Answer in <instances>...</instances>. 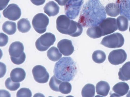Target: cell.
I'll return each mask as SVG.
<instances>
[{
    "instance_id": "37",
    "label": "cell",
    "mask_w": 130,
    "mask_h": 97,
    "mask_svg": "<svg viewBox=\"0 0 130 97\" xmlns=\"http://www.w3.org/2000/svg\"><path fill=\"white\" fill-rule=\"evenodd\" d=\"M129 32H130V27H129Z\"/></svg>"
},
{
    "instance_id": "23",
    "label": "cell",
    "mask_w": 130,
    "mask_h": 97,
    "mask_svg": "<svg viewBox=\"0 0 130 97\" xmlns=\"http://www.w3.org/2000/svg\"><path fill=\"white\" fill-rule=\"evenodd\" d=\"M19 31L22 33H25L28 32L31 28V25L29 21L27 18H22L17 23Z\"/></svg>"
},
{
    "instance_id": "34",
    "label": "cell",
    "mask_w": 130,
    "mask_h": 97,
    "mask_svg": "<svg viewBox=\"0 0 130 97\" xmlns=\"http://www.w3.org/2000/svg\"><path fill=\"white\" fill-rule=\"evenodd\" d=\"M32 4L36 6L42 5L45 3L46 0H30Z\"/></svg>"
},
{
    "instance_id": "32",
    "label": "cell",
    "mask_w": 130,
    "mask_h": 97,
    "mask_svg": "<svg viewBox=\"0 0 130 97\" xmlns=\"http://www.w3.org/2000/svg\"><path fill=\"white\" fill-rule=\"evenodd\" d=\"M1 43H0V46L1 47H4L6 45L8 42L9 38L4 33H1Z\"/></svg>"
},
{
    "instance_id": "25",
    "label": "cell",
    "mask_w": 130,
    "mask_h": 97,
    "mask_svg": "<svg viewBox=\"0 0 130 97\" xmlns=\"http://www.w3.org/2000/svg\"><path fill=\"white\" fill-rule=\"evenodd\" d=\"M81 94L83 97H94L95 94L94 85L90 84H87L82 89Z\"/></svg>"
},
{
    "instance_id": "26",
    "label": "cell",
    "mask_w": 130,
    "mask_h": 97,
    "mask_svg": "<svg viewBox=\"0 0 130 97\" xmlns=\"http://www.w3.org/2000/svg\"><path fill=\"white\" fill-rule=\"evenodd\" d=\"M87 34L91 38L95 39L101 37V32L98 25L89 27L87 31Z\"/></svg>"
},
{
    "instance_id": "28",
    "label": "cell",
    "mask_w": 130,
    "mask_h": 97,
    "mask_svg": "<svg viewBox=\"0 0 130 97\" xmlns=\"http://www.w3.org/2000/svg\"><path fill=\"white\" fill-rule=\"evenodd\" d=\"M62 82V81L58 79L54 75L51 78L49 85L50 87L53 90L56 92H59V85Z\"/></svg>"
},
{
    "instance_id": "12",
    "label": "cell",
    "mask_w": 130,
    "mask_h": 97,
    "mask_svg": "<svg viewBox=\"0 0 130 97\" xmlns=\"http://www.w3.org/2000/svg\"><path fill=\"white\" fill-rule=\"evenodd\" d=\"M3 16L9 20L16 21L20 18L21 10L17 4H11L3 10Z\"/></svg>"
},
{
    "instance_id": "30",
    "label": "cell",
    "mask_w": 130,
    "mask_h": 97,
    "mask_svg": "<svg viewBox=\"0 0 130 97\" xmlns=\"http://www.w3.org/2000/svg\"><path fill=\"white\" fill-rule=\"evenodd\" d=\"M6 87L11 91H15L20 87V84L19 83L15 82L11 80V78H8L5 82Z\"/></svg>"
},
{
    "instance_id": "6",
    "label": "cell",
    "mask_w": 130,
    "mask_h": 97,
    "mask_svg": "<svg viewBox=\"0 0 130 97\" xmlns=\"http://www.w3.org/2000/svg\"><path fill=\"white\" fill-rule=\"evenodd\" d=\"M83 2L84 0H69L64 7L66 15L71 19H75L79 14Z\"/></svg>"
},
{
    "instance_id": "2",
    "label": "cell",
    "mask_w": 130,
    "mask_h": 97,
    "mask_svg": "<svg viewBox=\"0 0 130 97\" xmlns=\"http://www.w3.org/2000/svg\"><path fill=\"white\" fill-rule=\"evenodd\" d=\"M77 72L76 63L70 57H64L55 64L54 75L58 79L63 81L73 80Z\"/></svg>"
},
{
    "instance_id": "17",
    "label": "cell",
    "mask_w": 130,
    "mask_h": 97,
    "mask_svg": "<svg viewBox=\"0 0 130 97\" xmlns=\"http://www.w3.org/2000/svg\"><path fill=\"white\" fill-rule=\"evenodd\" d=\"M44 12L49 17L55 16L58 14L60 7L54 1H51L45 5L44 8Z\"/></svg>"
},
{
    "instance_id": "10",
    "label": "cell",
    "mask_w": 130,
    "mask_h": 97,
    "mask_svg": "<svg viewBox=\"0 0 130 97\" xmlns=\"http://www.w3.org/2000/svg\"><path fill=\"white\" fill-rule=\"evenodd\" d=\"M32 72L35 80L37 82L44 84L48 82L50 75L45 67L41 65L36 66Z\"/></svg>"
},
{
    "instance_id": "33",
    "label": "cell",
    "mask_w": 130,
    "mask_h": 97,
    "mask_svg": "<svg viewBox=\"0 0 130 97\" xmlns=\"http://www.w3.org/2000/svg\"><path fill=\"white\" fill-rule=\"evenodd\" d=\"M10 0H1L0 2V10H2L8 5Z\"/></svg>"
},
{
    "instance_id": "21",
    "label": "cell",
    "mask_w": 130,
    "mask_h": 97,
    "mask_svg": "<svg viewBox=\"0 0 130 97\" xmlns=\"http://www.w3.org/2000/svg\"><path fill=\"white\" fill-rule=\"evenodd\" d=\"M2 30L9 35L15 34L17 31L15 23L10 21H6L2 25Z\"/></svg>"
},
{
    "instance_id": "29",
    "label": "cell",
    "mask_w": 130,
    "mask_h": 97,
    "mask_svg": "<svg viewBox=\"0 0 130 97\" xmlns=\"http://www.w3.org/2000/svg\"><path fill=\"white\" fill-rule=\"evenodd\" d=\"M72 85L68 82H62L59 86V91L64 94H68L72 90Z\"/></svg>"
},
{
    "instance_id": "16",
    "label": "cell",
    "mask_w": 130,
    "mask_h": 97,
    "mask_svg": "<svg viewBox=\"0 0 130 97\" xmlns=\"http://www.w3.org/2000/svg\"><path fill=\"white\" fill-rule=\"evenodd\" d=\"M26 77V73L22 68H17L14 69L11 71L10 78L13 81L19 83L23 81Z\"/></svg>"
},
{
    "instance_id": "18",
    "label": "cell",
    "mask_w": 130,
    "mask_h": 97,
    "mask_svg": "<svg viewBox=\"0 0 130 97\" xmlns=\"http://www.w3.org/2000/svg\"><path fill=\"white\" fill-rule=\"evenodd\" d=\"M119 79L123 81L130 80V62H126L119 69Z\"/></svg>"
},
{
    "instance_id": "31",
    "label": "cell",
    "mask_w": 130,
    "mask_h": 97,
    "mask_svg": "<svg viewBox=\"0 0 130 97\" xmlns=\"http://www.w3.org/2000/svg\"><path fill=\"white\" fill-rule=\"evenodd\" d=\"M16 96L17 97H31L32 92L29 89L26 88H23L17 92Z\"/></svg>"
},
{
    "instance_id": "3",
    "label": "cell",
    "mask_w": 130,
    "mask_h": 97,
    "mask_svg": "<svg viewBox=\"0 0 130 97\" xmlns=\"http://www.w3.org/2000/svg\"><path fill=\"white\" fill-rule=\"evenodd\" d=\"M57 30L62 34L73 37L80 35L83 32V27L78 22L72 20L64 15L59 16L56 20Z\"/></svg>"
},
{
    "instance_id": "7",
    "label": "cell",
    "mask_w": 130,
    "mask_h": 97,
    "mask_svg": "<svg viewBox=\"0 0 130 97\" xmlns=\"http://www.w3.org/2000/svg\"><path fill=\"white\" fill-rule=\"evenodd\" d=\"M56 40L54 34L48 32L46 33L41 35L36 40L35 43L36 47L40 51H45L54 44Z\"/></svg>"
},
{
    "instance_id": "36",
    "label": "cell",
    "mask_w": 130,
    "mask_h": 97,
    "mask_svg": "<svg viewBox=\"0 0 130 97\" xmlns=\"http://www.w3.org/2000/svg\"><path fill=\"white\" fill-rule=\"evenodd\" d=\"M126 97H130V90L129 91V92L128 93V94H127V95H126Z\"/></svg>"
},
{
    "instance_id": "14",
    "label": "cell",
    "mask_w": 130,
    "mask_h": 97,
    "mask_svg": "<svg viewBox=\"0 0 130 97\" xmlns=\"http://www.w3.org/2000/svg\"><path fill=\"white\" fill-rule=\"evenodd\" d=\"M129 89V86L126 83L121 82L116 84L112 88L113 93H111V97L123 96L127 93Z\"/></svg>"
},
{
    "instance_id": "4",
    "label": "cell",
    "mask_w": 130,
    "mask_h": 97,
    "mask_svg": "<svg viewBox=\"0 0 130 97\" xmlns=\"http://www.w3.org/2000/svg\"><path fill=\"white\" fill-rule=\"evenodd\" d=\"M24 50V45L20 41H15L10 44L9 52L13 63L20 65L24 63L26 59Z\"/></svg>"
},
{
    "instance_id": "15",
    "label": "cell",
    "mask_w": 130,
    "mask_h": 97,
    "mask_svg": "<svg viewBox=\"0 0 130 97\" xmlns=\"http://www.w3.org/2000/svg\"><path fill=\"white\" fill-rule=\"evenodd\" d=\"M116 3L120 10V14L130 20V0H117Z\"/></svg>"
},
{
    "instance_id": "22",
    "label": "cell",
    "mask_w": 130,
    "mask_h": 97,
    "mask_svg": "<svg viewBox=\"0 0 130 97\" xmlns=\"http://www.w3.org/2000/svg\"><path fill=\"white\" fill-rule=\"evenodd\" d=\"M47 55L49 59L53 62L58 61L62 56V54L60 53L58 48L54 46L51 47L48 50Z\"/></svg>"
},
{
    "instance_id": "8",
    "label": "cell",
    "mask_w": 130,
    "mask_h": 97,
    "mask_svg": "<svg viewBox=\"0 0 130 97\" xmlns=\"http://www.w3.org/2000/svg\"><path fill=\"white\" fill-rule=\"evenodd\" d=\"M49 23V19L46 15L42 13L36 15L32 19V26L36 32L39 34L46 32Z\"/></svg>"
},
{
    "instance_id": "27",
    "label": "cell",
    "mask_w": 130,
    "mask_h": 97,
    "mask_svg": "<svg viewBox=\"0 0 130 97\" xmlns=\"http://www.w3.org/2000/svg\"><path fill=\"white\" fill-rule=\"evenodd\" d=\"M93 61L96 63H103L105 60L106 55L105 53L101 50H97L94 52L92 55Z\"/></svg>"
},
{
    "instance_id": "35",
    "label": "cell",
    "mask_w": 130,
    "mask_h": 97,
    "mask_svg": "<svg viewBox=\"0 0 130 97\" xmlns=\"http://www.w3.org/2000/svg\"><path fill=\"white\" fill-rule=\"evenodd\" d=\"M56 2H57L59 5L61 6H65L69 0H55Z\"/></svg>"
},
{
    "instance_id": "11",
    "label": "cell",
    "mask_w": 130,
    "mask_h": 97,
    "mask_svg": "<svg viewBox=\"0 0 130 97\" xmlns=\"http://www.w3.org/2000/svg\"><path fill=\"white\" fill-rule=\"evenodd\" d=\"M127 56V54L124 50H116L110 53L108 59L111 64L118 65L122 64L126 61Z\"/></svg>"
},
{
    "instance_id": "19",
    "label": "cell",
    "mask_w": 130,
    "mask_h": 97,
    "mask_svg": "<svg viewBox=\"0 0 130 97\" xmlns=\"http://www.w3.org/2000/svg\"><path fill=\"white\" fill-rule=\"evenodd\" d=\"M96 92L99 95L106 96L108 95L110 90V86L107 82L101 81L96 85Z\"/></svg>"
},
{
    "instance_id": "1",
    "label": "cell",
    "mask_w": 130,
    "mask_h": 97,
    "mask_svg": "<svg viewBox=\"0 0 130 97\" xmlns=\"http://www.w3.org/2000/svg\"><path fill=\"white\" fill-rule=\"evenodd\" d=\"M105 8L98 0H89L84 5L78 22L82 27L98 26L106 18Z\"/></svg>"
},
{
    "instance_id": "9",
    "label": "cell",
    "mask_w": 130,
    "mask_h": 97,
    "mask_svg": "<svg viewBox=\"0 0 130 97\" xmlns=\"http://www.w3.org/2000/svg\"><path fill=\"white\" fill-rule=\"evenodd\" d=\"M98 26L101 32L102 36L113 33L118 29L117 19L114 18H105Z\"/></svg>"
},
{
    "instance_id": "13",
    "label": "cell",
    "mask_w": 130,
    "mask_h": 97,
    "mask_svg": "<svg viewBox=\"0 0 130 97\" xmlns=\"http://www.w3.org/2000/svg\"><path fill=\"white\" fill-rule=\"evenodd\" d=\"M57 47L60 52L65 56L71 55L74 51L72 41L68 39H62L59 41L58 43Z\"/></svg>"
},
{
    "instance_id": "20",
    "label": "cell",
    "mask_w": 130,
    "mask_h": 97,
    "mask_svg": "<svg viewBox=\"0 0 130 97\" xmlns=\"http://www.w3.org/2000/svg\"><path fill=\"white\" fill-rule=\"evenodd\" d=\"M106 14L112 17H116L120 13V10L116 3H111L107 5L105 8Z\"/></svg>"
},
{
    "instance_id": "5",
    "label": "cell",
    "mask_w": 130,
    "mask_h": 97,
    "mask_svg": "<svg viewBox=\"0 0 130 97\" xmlns=\"http://www.w3.org/2000/svg\"><path fill=\"white\" fill-rule=\"evenodd\" d=\"M124 41L125 39L122 35L115 33L104 37L101 44L108 48H119L123 45Z\"/></svg>"
},
{
    "instance_id": "24",
    "label": "cell",
    "mask_w": 130,
    "mask_h": 97,
    "mask_svg": "<svg viewBox=\"0 0 130 97\" xmlns=\"http://www.w3.org/2000/svg\"><path fill=\"white\" fill-rule=\"evenodd\" d=\"M118 29L121 32H125L128 28V21L127 18L125 16L121 15L117 19Z\"/></svg>"
}]
</instances>
